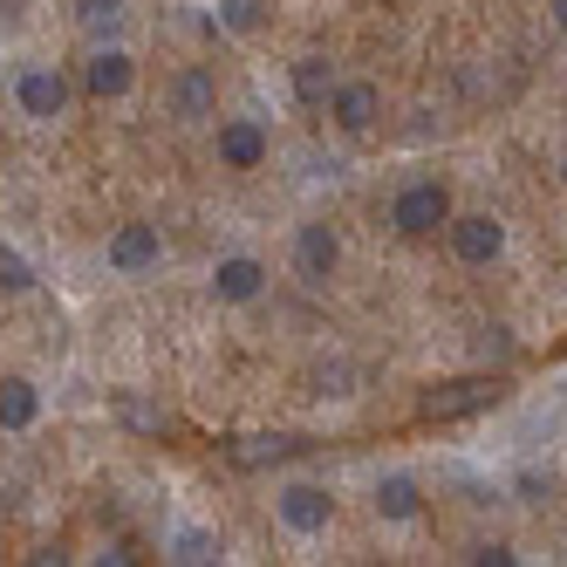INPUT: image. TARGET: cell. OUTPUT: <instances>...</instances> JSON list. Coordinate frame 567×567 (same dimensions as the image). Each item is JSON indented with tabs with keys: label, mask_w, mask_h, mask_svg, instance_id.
Here are the masks:
<instances>
[{
	"label": "cell",
	"mask_w": 567,
	"mask_h": 567,
	"mask_svg": "<svg viewBox=\"0 0 567 567\" xmlns=\"http://www.w3.org/2000/svg\"><path fill=\"white\" fill-rule=\"evenodd\" d=\"M444 219H452L444 178H411V185L390 192V233L396 239H431V233H444Z\"/></svg>",
	"instance_id": "cell-1"
},
{
	"label": "cell",
	"mask_w": 567,
	"mask_h": 567,
	"mask_svg": "<svg viewBox=\"0 0 567 567\" xmlns=\"http://www.w3.org/2000/svg\"><path fill=\"white\" fill-rule=\"evenodd\" d=\"M69 103H75L69 69H55V62H21L14 69V110L28 124H55V116H69Z\"/></svg>",
	"instance_id": "cell-2"
},
{
	"label": "cell",
	"mask_w": 567,
	"mask_h": 567,
	"mask_svg": "<svg viewBox=\"0 0 567 567\" xmlns=\"http://www.w3.org/2000/svg\"><path fill=\"white\" fill-rule=\"evenodd\" d=\"M274 519L288 526L295 540H315V534H329V526H336V493H329V485H315V478H280L274 485Z\"/></svg>",
	"instance_id": "cell-3"
},
{
	"label": "cell",
	"mask_w": 567,
	"mask_h": 567,
	"mask_svg": "<svg viewBox=\"0 0 567 567\" xmlns=\"http://www.w3.org/2000/svg\"><path fill=\"white\" fill-rule=\"evenodd\" d=\"M75 90H83L90 103H124L137 90V55L124 42H90L83 69H75Z\"/></svg>",
	"instance_id": "cell-4"
},
{
	"label": "cell",
	"mask_w": 567,
	"mask_h": 567,
	"mask_svg": "<svg viewBox=\"0 0 567 567\" xmlns=\"http://www.w3.org/2000/svg\"><path fill=\"white\" fill-rule=\"evenodd\" d=\"M103 260H110V274L137 280V274H151V267H165V233H157L151 219L110 226V239H103Z\"/></svg>",
	"instance_id": "cell-5"
},
{
	"label": "cell",
	"mask_w": 567,
	"mask_h": 567,
	"mask_svg": "<svg viewBox=\"0 0 567 567\" xmlns=\"http://www.w3.org/2000/svg\"><path fill=\"white\" fill-rule=\"evenodd\" d=\"M444 239H452V260L458 267H493L506 254V219H493V213H452V219H444Z\"/></svg>",
	"instance_id": "cell-6"
},
{
	"label": "cell",
	"mask_w": 567,
	"mask_h": 567,
	"mask_svg": "<svg viewBox=\"0 0 567 567\" xmlns=\"http://www.w3.org/2000/svg\"><path fill=\"white\" fill-rule=\"evenodd\" d=\"M267 124L260 116H219V131H213V157H219V172H260L267 165Z\"/></svg>",
	"instance_id": "cell-7"
},
{
	"label": "cell",
	"mask_w": 567,
	"mask_h": 567,
	"mask_svg": "<svg viewBox=\"0 0 567 567\" xmlns=\"http://www.w3.org/2000/svg\"><path fill=\"white\" fill-rule=\"evenodd\" d=\"M342 267V233L329 219H301L295 226V274L308 280V288H329Z\"/></svg>",
	"instance_id": "cell-8"
},
{
	"label": "cell",
	"mask_w": 567,
	"mask_h": 567,
	"mask_svg": "<svg viewBox=\"0 0 567 567\" xmlns=\"http://www.w3.org/2000/svg\"><path fill=\"white\" fill-rule=\"evenodd\" d=\"M267 260L260 254H219V267H213V301L219 308H254L260 295H267Z\"/></svg>",
	"instance_id": "cell-9"
},
{
	"label": "cell",
	"mask_w": 567,
	"mask_h": 567,
	"mask_svg": "<svg viewBox=\"0 0 567 567\" xmlns=\"http://www.w3.org/2000/svg\"><path fill=\"white\" fill-rule=\"evenodd\" d=\"M165 116L172 124H206V116H219V83L206 69H178L165 83Z\"/></svg>",
	"instance_id": "cell-10"
},
{
	"label": "cell",
	"mask_w": 567,
	"mask_h": 567,
	"mask_svg": "<svg viewBox=\"0 0 567 567\" xmlns=\"http://www.w3.org/2000/svg\"><path fill=\"white\" fill-rule=\"evenodd\" d=\"M321 110H329V124H336L342 137H362V131H370L377 116H383V96H377V83L349 75V83H336V90H329V103H321Z\"/></svg>",
	"instance_id": "cell-11"
},
{
	"label": "cell",
	"mask_w": 567,
	"mask_h": 567,
	"mask_svg": "<svg viewBox=\"0 0 567 567\" xmlns=\"http://www.w3.org/2000/svg\"><path fill=\"white\" fill-rule=\"evenodd\" d=\"M417 513H424V485H417L411 472H383V478H377V519L411 526Z\"/></svg>",
	"instance_id": "cell-12"
},
{
	"label": "cell",
	"mask_w": 567,
	"mask_h": 567,
	"mask_svg": "<svg viewBox=\"0 0 567 567\" xmlns=\"http://www.w3.org/2000/svg\"><path fill=\"white\" fill-rule=\"evenodd\" d=\"M42 424V390L28 377H0V431H34Z\"/></svg>",
	"instance_id": "cell-13"
},
{
	"label": "cell",
	"mask_w": 567,
	"mask_h": 567,
	"mask_svg": "<svg viewBox=\"0 0 567 567\" xmlns=\"http://www.w3.org/2000/svg\"><path fill=\"white\" fill-rule=\"evenodd\" d=\"M226 547H219V534L213 526H172L165 534V560H178V567H213Z\"/></svg>",
	"instance_id": "cell-14"
},
{
	"label": "cell",
	"mask_w": 567,
	"mask_h": 567,
	"mask_svg": "<svg viewBox=\"0 0 567 567\" xmlns=\"http://www.w3.org/2000/svg\"><path fill=\"white\" fill-rule=\"evenodd\" d=\"M131 21V0H75V28L90 34V42H116Z\"/></svg>",
	"instance_id": "cell-15"
},
{
	"label": "cell",
	"mask_w": 567,
	"mask_h": 567,
	"mask_svg": "<svg viewBox=\"0 0 567 567\" xmlns=\"http://www.w3.org/2000/svg\"><path fill=\"white\" fill-rule=\"evenodd\" d=\"M274 0H213V28L219 34H260Z\"/></svg>",
	"instance_id": "cell-16"
},
{
	"label": "cell",
	"mask_w": 567,
	"mask_h": 567,
	"mask_svg": "<svg viewBox=\"0 0 567 567\" xmlns=\"http://www.w3.org/2000/svg\"><path fill=\"white\" fill-rule=\"evenodd\" d=\"M288 83H295V96H301V103H329V90H336V69H329V55H301Z\"/></svg>",
	"instance_id": "cell-17"
},
{
	"label": "cell",
	"mask_w": 567,
	"mask_h": 567,
	"mask_svg": "<svg viewBox=\"0 0 567 567\" xmlns=\"http://www.w3.org/2000/svg\"><path fill=\"white\" fill-rule=\"evenodd\" d=\"M28 288H34V267H28V254L0 239V295H28Z\"/></svg>",
	"instance_id": "cell-18"
},
{
	"label": "cell",
	"mask_w": 567,
	"mask_h": 567,
	"mask_svg": "<svg viewBox=\"0 0 567 567\" xmlns=\"http://www.w3.org/2000/svg\"><path fill=\"white\" fill-rule=\"evenodd\" d=\"M485 396H493L485 383H458L452 396H424V411H431V417H458V411H478Z\"/></svg>",
	"instance_id": "cell-19"
},
{
	"label": "cell",
	"mask_w": 567,
	"mask_h": 567,
	"mask_svg": "<svg viewBox=\"0 0 567 567\" xmlns=\"http://www.w3.org/2000/svg\"><path fill=\"white\" fill-rule=\"evenodd\" d=\"M465 560H493V567H513V560H519V554H513V547H506V540H493V547H472V554H465Z\"/></svg>",
	"instance_id": "cell-20"
},
{
	"label": "cell",
	"mask_w": 567,
	"mask_h": 567,
	"mask_svg": "<svg viewBox=\"0 0 567 567\" xmlns=\"http://www.w3.org/2000/svg\"><path fill=\"white\" fill-rule=\"evenodd\" d=\"M21 14H28L21 0H0V34H8V28H21Z\"/></svg>",
	"instance_id": "cell-21"
},
{
	"label": "cell",
	"mask_w": 567,
	"mask_h": 567,
	"mask_svg": "<svg viewBox=\"0 0 567 567\" xmlns=\"http://www.w3.org/2000/svg\"><path fill=\"white\" fill-rule=\"evenodd\" d=\"M547 8H554V28L567 34V0H547Z\"/></svg>",
	"instance_id": "cell-22"
},
{
	"label": "cell",
	"mask_w": 567,
	"mask_h": 567,
	"mask_svg": "<svg viewBox=\"0 0 567 567\" xmlns=\"http://www.w3.org/2000/svg\"><path fill=\"white\" fill-rule=\"evenodd\" d=\"M560 178H567V151H560Z\"/></svg>",
	"instance_id": "cell-23"
}]
</instances>
